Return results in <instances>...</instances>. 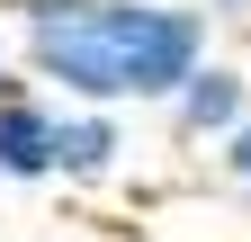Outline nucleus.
Returning <instances> with one entry per match:
<instances>
[{
    "label": "nucleus",
    "instance_id": "obj_1",
    "mask_svg": "<svg viewBox=\"0 0 251 242\" xmlns=\"http://www.w3.org/2000/svg\"><path fill=\"white\" fill-rule=\"evenodd\" d=\"M18 63L63 108H171V90L215 54L198 0H0Z\"/></svg>",
    "mask_w": 251,
    "mask_h": 242
},
{
    "label": "nucleus",
    "instance_id": "obj_5",
    "mask_svg": "<svg viewBox=\"0 0 251 242\" xmlns=\"http://www.w3.org/2000/svg\"><path fill=\"white\" fill-rule=\"evenodd\" d=\"M215 179H225V189H242V197H251V117H242V126H233L225 144H215Z\"/></svg>",
    "mask_w": 251,
    "mask_h": 242
},
{
    "label": "nucleus",
    "instance_id": "obj_2",
    "mask_svg": "<svg viewBox=\"0 0 251 242\" xmlns=\"http://www.w3.org/2000/svg\"><path fill=\"white\" fill-rule=\"evenodd\" d=\"M162 117H171V135L188 144V153H215V144L251 117V72L225 63V54H206V63L171 90V108H162Z\"/></svg>",
    "mask_w": 251,
    "mask_h": 242
},
{
    "label": "nucleus",
    "instance_id": "obj_3",
    "mask_svg": "<svg viewBox=\"0 0 251 242\" xmlns=\"http://www.w3.org/2000/svg\"><path fill=\"white\" fill-rule=\"evenodd\" d=\"M54 135H63V99L36 81L0 90V179L9 189H54Z\"/></svg>",
    "mask_w": 251,
    "mask_h": 242
},
{
    "label": "nucleus",
    "instance_id": "obj_6",
    "mask_svg": "<svg viewBox=\"0 0 251 242\" xmlns=\"http://www.w3.org/2000/svg\"><path fill=\"white\" fill-rule=\"evenodd\" d=\"M27 81V63H18V36H9V18H0V90H18Z\"/></svg>",
    "mask_w": 251,
    "mask_h": 242
},
{
    "label": "nucleus",
    "instance_id": "obj_7",
    "mask_svg": "<svg viewBox=\"0 0 251 242\" xmlns=\"http://www.w3.org/2000/svg\"><path fill=\"white\" fill-rule=\"evenodd\" d=\"M198 9H206L215 27H251V0H198Z\"/></svg>",
    "mask_w": 251,
    "mask_h": 242
},
{
    "label": "nucleus",
    "instance_id": "obj_4",
    "mask_svg": "<svg viewBox=\"0 0 251 242\" xmlns=\"http://www.w3.org/2000/svg\"><path fill=\"white\" fill-rule=\"evenodd\" d=\"M126 170V108H63L54 135V179L63 189H99Z\"/></svg>",
    "mask_w": 251,
    "mask_h": 242
}]
</instances>
